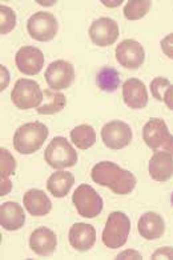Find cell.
Returning a JSON list of instances; mask_svg holds the SVG:
<instances>
[{
	"instance_id": "cell-1",
	"label": "cell",
	"mask_w": 173,
	"mask_h": 260,
	"mask_svg": "<svg viewBox=\"0 0 173 260\" xmlns=\"http://www.w3.org/2000/svg\"><path fill=\"white\" fill-rule=\"evenodd\" d=\"M92 180L102 187H108L117 195H128L136 187V176L131 171L119 167L113 161H100L92 168Z\"/></svg>"
},
{
	"instance_id": "cell-2",
	"label": "cell",
	"mask_w": 173,
	"mask_h": 260,
	"mask_svg": "<svg viewBox=\"0 0 173 260\" xmlns=\"http://www.w3.org/2000/svg\"><path fill=\"white\" fill-rule=\"evenodd\" d=\"M47 136H48V128L46 124H43L40 121L25 123L15 132V150L23 155H31L40 150V147L46 142Z\"/></svg>"
},
{
	"instance_id": "cell-3",
	"label": "cell",
	"mask_w": 173,
	"mask_h": 260,
	"mask_svg": "<svg viewBox=\"0 0 173 260\" xmlns=\"http://www.w3.org/2000/svg\"><path fill=\"white\" fill-rule=\"evenodd\" d=\"M44 160L55 170H64L78 163V152L65 138L56 136L46 148Z\"/></svg>"
},
{
	"instance_id": "cell-4",
	"label": "cell",
	"mask_w": 173,
	"mask_h": 260,
	"mask_svg": "<svg viewBox=\"0 0 173 260\" xmlns=\"http://www.w3.org/2000/svg\"><path fill=\"white\" fill-rule=\"evenodd\" d=\"M131 231V220L120 211H115L108 216L102 231V243L108 248H120L128 240Z\"/></svg>"
},
{
	"instance_id": "cell-5",
	"label": "cell",
	"mask_w": 173,
	"mask_h": 260,
	"mask_svg": "<svg viewBox=\"0 0 173 260\" xmlns=\"http://www.w3.org/2000/svg\"><path fill=\"white\" fill-rule=\"evenodd\" d=\"M145 144L155 152H169L173 155V135L163 119L153 118L143 128Z\"/></svg>"
},
{
	"instance_id": "cell-6",
	"label": "cell",
	"mask_w": 173,
	"mask_h": 260,
	"mask_svg": "<svg viewBox=\"0 0 173 260\" xmlns=\"http://www.w3.org/2000/svg\"><path fill=\"white\" fill-rule=\"evenodd\" d=\"M11 100L19 110L39 107L43 100V91L39 83L31 79H19L11 92Z\"/></svg>"
},
{
	"instance_id": "cell-7",
	"label": "cell",
	"mask_w": 173,
	"mask_h": 260,
	"mask_svg": "<svg viewBox=\"0 0 173 260\" xmlns=\"http://www.w3.org/2000/svg\"><path fill=\"white\" fill-rule=\"evenodd\" d=\"M78 214L83 217H93L99 216L102 211V199L99 193L96 192L95 188L89 184H80L76 188L72 196Z\"/></svg>"
},
{
	"instance_id": "cell-8",
	"label": "cell",
	"mask_w": 173,
	"mask_h": 260,
	"mask_svg": "<svg viewBox=\"0 0 173 260\" xmlns=\"http://www.w3.org/2000/svg\"><path fill=\"white\" fill-rule=\"evenodd\" d=\"M59 24L56 18L50 12H36L27 22V31L32 39L39 42H50L57 34Z\"/></svg>"
},
{
	"instance_id": "cell-9",
	"label": "cell",
	"mask_w": 173,
	"mask_h": 260,
	"mask_svg": "<svg viewBox=\"0 0 173 260\" xmlns=\"http://www.w3.org/2000/svg\"><path fill=\"white\" fill-rule=\"evenodd\" d=\"M101 139L111 150H121L132 142V129L124 121L111 120L101 128Z\"/></svg>"
},
{
	"instance_id": "cell-10",
	"label": "cell",
	"mask_w": 173,
	"mask_h": 260,
	"mask_svg": "<svg viewBox=\"0 0 173 260\" xmlns=\"http://www.w3.org/2000/svg\"><path fill=\"white\" fill-rule=\"evenodd\" d=\"M75 80V67L67 60L52 61L46 70V82L55 91L70 88Z\"/></svg>"
},
{
	"instance_id": "cell-11",
	"label": "cell",
	"mask_w": 173,
	"mask_h": 260,
	"mask_svg": "<svg viewBox=\"0 0 173 260\" xmlns=\"http://www.w3.org/2000/svg\"><path fill=\"white\" fill-rule=\"evenodd\" d=\"M116 60L121 67L137 70L145 60V51L139 42L133 39L123 40L116 47Z\"/></svg>"
},
{
	"instance_id": "cell-12",
	"label": "cell",
	"mask_w": 173,
	"mask_h": 260,
	"mask_svg": "<svg viewBox=\"0 0 173 260\" xmlns=\"http://www.w3.org/2000/svg\"><path fill=\"white\" fill-rule=\"evenodd\" d=\"M15 61L21 74L28 76L38 75L44 67V54L36 47L24 46L16 52Z\"/></svg>"
},
{
	"instance_id": "cell-13",
	"label": "cell",
	"mask_w": 173,
	"mask_h": 260,
	"mask_svg": "<svg viewBox=\"0 0 173 260\" xmlns=\"http://www.w3.org/2000/svg\"><path fill=\"white\" fill-rule=\"evenodd\" d=\"M89 38L96 46H112L119 38V25L111 18L96 19L89 27Z\"/></svg>"
},
{
	"instance_id": "cell-14",
	"label": "cell",
	"mask_w": 173,
	"mask_h": 260,
	"mask_svg": "<svg viewBox=\"0 0 173 260\" xmlns=\"http://www.w3.org/2000/svg\"><path fill=\"white\" fill-rule=\"evenodd\" d=\"M124 103L132 110H142L148 104V92L145 84L136 78L125 80L123 84Z\"/></svg>"
},
{
	"instance_id": "cell-15",
	"label": "cell",
	"mask_w": 173,
	"mask_h": 260,
	"mask_svg": "<svg viewBox=\"0 0 173 260\" xmlns=\"http://www.w3.org/2000/svg\"><path fill=\"white\" fill-rule=\"evenodd\" d=\"M57 246L56 234L47 227L36 228L29 238V247L40 256H50L55 252Z\"/></svg>"
},
{
	"instance_id": "cell-16",
	"label": "cell",
	"mask_w": 173,
	"mask_h": 260,
	"mask_svg": "<svg viewBox=\"0 0 173 260\" xmlns=\"http://www.w3.org/2000/svg\"><path fill=\"white\" fill-rule=\"evenodd\" d=\"M70 244L78 251H88L96 242V230L87 223H76L70 230Z\"/></svg>"
},
{
	"instance_id": "cell-17",
	"label": "cell",
	"mask_w": 173,
	"mask_h": 260,
	"mask_svg": "<svg viewBox=\"0 0 173 260\" xmlns=\"http://www.w3.org/2000/svg\"><path fill=\"white\" fill-rule=\"evenodd\" d=\"M149 175L156 182H166L173 176V155L169 152H155L149 160Z\"/></svg>"
},
{
	"instance_id": "cell-18",
	"label": "cell",
	"mask_w": 173,
	"mask_h": 260,
	"mask_svg": "<svg viewBox=\"0 0 173 260\" xmlns=\"http://www.w3.org/2000/svg\"><path fill=\"white\" fill-rule=\"evenodd\" d=\"M25 223L24 210L15 202H6L0 207V225L7 231H18Z\"/></svg>"
},
{
	"instance_id": "cell-19",
	"label": "cell",
	"mask_w": 173,
	"mask_h": 260,
	"mask_svg": "<svg viewBox=\"0 0 173 260\" xmlns=\"http://www.w3.org/2000/svg\"><path fill=\"white\" fill-rule=\"evenodd\" d=\"M23 203L25 210L28 211L32 216H46L52 210V203L50 198L44 191L38 188H32L24 193Z\"/></svg>"
},
{
	"instance_id": "cell-20",
	"label": "cell",
	"mask_w": 173,
	"mask_h": 260,
	"mask_svg": "<svg viewBox=\"0 0 173 260\" xmlns=\"http://www.w3.org/2000/svg\"><path fill=\"white\" fill-rule=\"evenodd\" d=\"M139 234L147 240H155L163 236L165 231L164 219L156 212H145L137 221Z\"/></svg>"
},
{
	"instance_id": "cell-21",
	"label": "cell",
	"mask_w": 173,
	"mask_h": 260,
	"mask_svg": "<svg viewBox=\"0 0 173 260\" xmlns=\"http://www.w3.org/2000/svg\"><path fill=\"white\" fill-rule=\"evenodd\" d=\"M75 176L68 171H56L47 180V188L55 198H64L71 191Z\"/></svg>"
},
{
	"instance_id": "cell-22",
	"label": "cell",
	"mask_w": 173,
	"mask_h": 260,
	"mask_svg": "<svg viewBox=\"0 0 173 260\" xmlns=\"http://www.w3.org/2000/svg\"><path fill=\"white\" fill-rule=\"evenodd\" d=\"M67 104L65 95L55 89H44L43 91V104L38 107L40 115H53L64 110Z\"/></svg>"
},
{
	"instance_id": "cell-23",
	"label": "cell",
	"mask_w": 173,
	"mask_h": 260,
	"mask_svg": "<svg viewBox=\"0 0 173 260\" xmlns=\"http://www.w3.org/2000/svg\"><path fill=\"white\" fill-rule=\"evenodd\" d=\"M71 142L79 150H88L96 142L95 128L89 124H80L71 131Z\"/></svg>"
},
{
	"instance_id": "cell-24",
	"label": "cell",
	"mask_w": 173,
	"mask_h": 260,
	"mask_svg": "<svg viewBox=\"0 0 173 260\" xmlns=\"http://www.w3.org/2000/svg\"><path fill=\"white\" fill-rule=\"evenodd\" d=\"M96 83L101 91L115 92L120 86V74L113 67H102L96 76Z\"/></svg>"
},
{
	"instance_id": "cell-25",
	"label": "cell",
	"mask_w": 173,
	"mask_h": 260,
	"mask_svg": "<svg viewBox=\"0 0 173 260\" xmlns=\"http://www.w3.org/2000/svg\"><path fill=\"white\" fill-rule=\"evenodd\" d=\"M152 7L151 0H129L124 7V16L128 20H139L144 18Z\"/></svg>"
},
{
	"instance_id": "cell-26",
	"label": "cell",
	"mask_w": 173,
	"mask_h": 260,
	"mask_svg": "<svg viewBox=\"0 0 173 260\" xmlns=\"http://www.w3.org/2000/svg\"><path fill=\"white\" fill-rule=\"evenodd\" d=\"M16 25V14L7 6H0V34L7 35Z\"/></svg>"
},
{
	"instance_id": "cell-27",
	"label": "cell",
	"mask_w": 173,
	"mask_h": 260,
	"mask_svg": "<svg viewBox=\"0 0 173 260\" xmlns=\"http://www.w3.org/2000/svg\"><path fill=\"white\" fill-rule=\"evenodd\" d=\"M16 168V161L11 152L6 148H0V175L2 179H8L11 175H14Z\"/></svg>"
},
{
	"instance_id": "cell-28",
	"label": "cell",
	"mask_w": 173,
	"mask_h": 260,
	"mask_svg": "<svg viewBox=\"0 0 173 260\" xmlns=\"http://www.w3.org/2000/svg\"><path fill=\"white\" fill-rule=\"evenodd\" d=\"M170 87V82L166 78L163 76H159V78H155L151 82V91H152V95L155 99L163 102L164 95H165L166 89Z\"/></svg>"
},
{
	"instance_id": "cell-29",
	"label": "cell",
	"mask_w": 173,
	"mask_h": 260,
	"mask_svg": "<svg viewBox=\"0 0 173 260\" xmlns=\"http://www.w3.org/2000/svg\"><path fill=\"white\" fill-rule=\"evenodd\" d=\"M161 50L165 54V56H168L169 59H173V34L166 35L163 40H161Z\"/></svg>"
},
{
	"instance_id": "cell-30",
	"label": "cell",
	"mask_w": 173,
	"mask_h": 260,
	"mask_svg": "<svg viewBox=\"0 0 173 260\" xmlns=\"http://www.w3.org/2000/svg\"><path fill=\"white\" fill-rule=\"evenodd\" d=\"M152 259H173V248L170 247L159 248L152 255Z\"/></svg>"
},
{
	"instance_id": "cell-31",
	"label": "cell",
	"mask_w": 173,
	"mask_h": 260,
	"mask_svg": "<svg viewBox=\"0 0 173 260\" xmlns=\"http://www.w3.org/2000/svg\"><path fill=\"white\" fill-rule=\"evenodd\" d=\"M117 259H142V255L137 251L127 249V251H124L120 255H117Z\"/></svg>"
},
{
	"instance_id": "cell-32",
	"label": "cell",
	"mask_w": 173,
	"mask_h": 260,
	"mask_svg": "<svg viewBox=\"0 0 173 260\" xmlns=\"http://www.w3.org/2000/svg\"><path fill=\"white\" fill-rule=\"evenodd\" d=\"M163 102L166 104V107L173 111V86H172V84H170L169 88L166 89L165 95H164Z\"/></svg>"
},
{
	"instance_id": "cell-33",
	"label": "cell",
	"mask_w": 173,
	"mask_h": 260,
	"mask_svg": "<svg viewBox=\"0 0 173 260\" xmlns=\"http://www.w3.org/2000/svg\"><path fill=\"white\" fill-rule=\"evenodd\" d=\"M12 188V183L10 179H2V187H0V195L4 196L7 195Z\"/></svg>"
},
{
	"instance_id": "cell-34",
	"label": "cell",
	"mask_w": 173,
	"mask_h": 260,
	"mask_svg": "<svg viewBox=\"0 0 173 260\" xmlns=\"http://www.w3.org/2000/svg\"><path fill=\"white\" fill-rule=\"evenodd\" d=\"M0 71H2V91H3L6 87H7L8 82H10V78H8V71H7V68L3 67V66H0Z\"/></svg>"
},
{
	"instance_id": "cell-35",
	"label": "cell",
	"mask_w": 173,
	"mask_h": 260,
	"mask_svg": "<svg viewBox=\"0 0 173 260\" xmlns=\"http://www.w3.org/2000/svg\"><path fill=\"white\" fill-rule=\"evenodd\" d=\"M102 3H104V6H107V7H115V6H119L121 2H112V3H110V2H102Z\"/></svg>"
},
{
	"instance_id": "cell-36",
	"label": "cell",
	"mask_w": 173,
	"mask_h": 260,
	"mask_svg": "<svg viewBox=\"0 0 173 260\" xmlns=\"http://www.w3.org/2000/svg\"><path fill=\"white\" fill-rule=\"evenodd\" d=\"M170 202H172V206H173V193H172V198H170Z\"/></svg>"
}]
</instances>
